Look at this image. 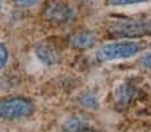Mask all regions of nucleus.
<instances>
[{
  "instance_id": "12",
  "label": "nucleus",
  "mask_w": 151,
  "mask_h": 132,
  "mask_svg": "<svg viewBox=\"0 0 151 132\" xmlns=\"http://www.w3.org/2000/svg\"><path fill=\"white\" fill-rule=\"evenodd\" d=\"M14 1L22 4V6H34V4H36L37 1H39V0H14Z\"/></svg>"
},
{
  "instance_id": "4",
  "label": "nucleus",
  "mask_w": 151,
  "mask_h": 132,
  "mask_svg": "<svg viewBox=\"0 0 151 132\" xmlns=\"http://www.w3.org/2000/svg\"><path fill=\"white\" fill-rule=\"evenodd\" d=\"M44 17L56 24L68 23L74 19V11L70 6L62 1H51L44 9Z\"/></svg>"
},
{
  "instance_id": "2",
  "label": "nucleus",
  "mask_w": 151,
  "mask_h": 132,
  "mask_svg": "<svg viewBox=\"0 0 151 132\" xmlns=\"http://www.w3.org/2000/svg\"><path fill=\"white\" fill-rule=\"evenodd\" d=\"M140 44L137 41H115L103 46L98 51L96 58L100 61L118 60V59L132 58L140 51Z\"/></svg>"
},
{
  "instance_id": "8",
  "label": "nucleus",
  "mask_w": 151,
  "mask_h": 132,
  "mask_svg": "<svg viewBox=\"0 0 151 132\" xmlns=\"http://www.w3.org/2000/svg\"><path fill=\"white\" fill-rule=\"evenodd\" d=\"M135 88L131 86V84H123V86L119 87V89H118L116 92V98H115V101H116L119 106H122V104H128L130 101L134 99L135 96Z\"/></svg>"
},
{
  "instance_id": "1",
  "label": "nucleus",
  "mask_w": 151,
  "mask_h": 132,
  "mask_svg": "<svg viewBox=\"0 0 151 132\" xmlns=\"http://www.w3.org/2000/svg\"><path fill=\"white\" fill-rule=\"evenodd\" d=\"M34 104L26 98H6L0 100V119L17 120L32 115Z\"/></svg>"
},
{
  "instance_id": "6",
  "label": "nucleus",
  "mask_w": 151,
  "mask_h": 132,
  "mask_svg": "<svg viewBox=\"0 0 151 132\" xmlns=\"http://www.w3.org/2000/svg\"><path fill=\"white\" fill-rule=\"evenodd\" d=\"M72 47L78 49H88L95 44V35L90 31H83L71 36Z\"/></svg>"
},
{
  "instance_id": "7",
  "label": "nucleus",
  "mask_w": 151,
  "mask_h": 132,
  "mask_svg": "<svg viewBox=\"0 0 151 132\" xmlns=\"http://www.w3.org/2000/svg\"><path fill=\"white\" fill-rule=\"evenodd\" d=\"M63 131L64 132H102L98 128L92 127L91 124L86 123L84 120L78 118H71L64 123L63 126Z\"/></svg>"
},
{
  "instance_id": "10",
  "label": "nucleus",
  "mask_w": 151,
  "mask_h": 132,
  "mask_svg": "<svg viewBox=\"0 0 151 132\" xmlns=\"http://www.w3.org/2000/svg\"><path fill=\"white\" fill-rule=\"evenodd\" d=\"M109 1L112 6H128V4L143 3V1H147V0H109Z\"/></svg>"
},
{
  "instance_id": "9",
  "label": "nucleus",
  "mask_w": 151,
  "mask_h": 132,
  "mask_svg": "<svg viewBox=\"0 0 151 132\" xmlns=\"http://www.w3.org/2000/svg\"><path fill=\"white\" fill-rule=\"evenodd\" d=\"M7 60H8V51H7L4 44L0 43V69L6 66Z\"/></svg>"
},
{
  "instance_id": "3",
  "label": "nucleus",
  "mask_w": 151,
  "mask_h": 132,
  "mask_svg": "<svg viewBox=\"0 0 151 132\" xmlns=\"http://www.w3.org/2000/svg\"><path fill=\"white\" fill-rule=\"evenodd\" d=\"M115 37H142L151 35V23L145 20H119L110 27Z\"/></svg>"
},
{
  "instance_id": "5",
  "label": "nucleus",
  "mask_w": 151,
  "mask_h": 132,
  "mask_svg": "<svg viewBox=\"0 0 151 132\" xmlns=\"http://www.w3.org/2000/svg\"><path fill=\"white\" fill-rule=\"evenodd\" d=\"M37 58L46 64H55L60 60V54L54 46L48 43H42L36 47Z\"/></svg>"
},
{
  "instance_id": "14",
  "label": "nucleus",
  "mask_w": 151,
  "mask_h": 132,
  "mask_svg": "<svg viewBox=\"0 0 151 132\" xmlns=\"http://www.w3.org/2000/svg\"><path fill=\"white\" fill-rule=\"evenodd\" d=\"M0 7H1V6H0Z\"/></svg>"
},
{
  "instance_id": "11",
  "label": "nucleus",
  "mask_w": 151,
  "mask_h": 132,
  "mask_svg": "<svg viewBox=\"0 0 151 132\" xmlns=\"http://www.w3.org/2000/svg\"><path fill=\"white\" fill-rule=\"evenodd\" d=\"M80 103L86 107H95L96 106V100L92 95H84L83 98H80Z\"/></svg>"
},
{
  "instance_id": "13",
  "label": "nucleus",
  "mask_w": 151,
  "mask_h": 132,
  "mask_svg": "<svg viewBox=\"0 0 151 132\" xmlns=\"http://www.w3.org/2000/svg\"><path fill=\"white\" fill-rule=\"evenodd\" d=\"M142 63H143V66H145V67H147V68H151V52H150V54H147L145 58H143Z\"/></svg>"
}]
</instances>
